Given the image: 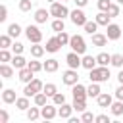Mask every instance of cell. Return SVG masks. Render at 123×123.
Instances as JSON below:
<instances>
[{"label":"cell","instance_id":"cell-43","mask_svg":"<svg viewBox=\"0 0 123 123\" xmlns=\"http://www.w3.org/2000/svg\"><path fill=\"white\" fill-rule=\"evenodd\" d=\"M108 13H110L111 17H117V15H119V4H111V6L108 8Z\"/></svg>","mask_w":123,"mask_h":123},{"label":"cell","instance_id":"cell-1","mask_svg":"<svg viewBox=\"0 0 123 123\" xmlns=\"http://www.w3.org/2000/svg\"><path fill=\"white\" fill-rule=\"evenodd\" d=\"M88 79H90L92 83H104V81H108V79H110V69H108V65H98V67L90 69Z\"/></svg>","mask_w":123,"mask_h":123},{"label":"cell","instance_id":"cell-28","mask_svg":"<svg viewBox=\"0 0 123 123\" xmlns=\"http://www.w3.org/2000/svg\"><path fill=\"white\" fill-rule=\"evenodd\" d=\"M46 98H48V94L40 90V92H37V94H35V104L42 108V106H46Z\"/></svg>","mask_w":123,"mask_h":123},{"label":"cell","instance_id":"cell-7","mask_svg":"<svg viewBox=\"0 0 123 123\" xmlns=\"http://www.w3.org/2000/svg\"><path fill=\"white\" fill-rule=\"evenodd\" d=\"M69 17H71L73 25H77V27H85V23L88 21V19H86V15H85V12H83V10H77V8L69 13Z\"/></svg>","mask_w":123,"mask_h":123},{"label":"cell","instance_id":"cell-42","mask_svg":"<svg viewBox=\"0 0 123 123\" xmlns=\"http://www.w3.org/2000/svg\"><path fill=\"white\" fill-rule=\"evenodd\" d=\"M31 6H33V0H21V2H19V10H21V12H29Z\"/></svg>","mask_w":123,"mask_h":123},{"label":"cell","instance_id":"cell-14","mask_svg":"<svg viewBox=\"0 0 123 123\" xmlns=\"http://www.w3.org/2000/svg\"><path fill=\"white\" fill-rule=\"evenodd\" d=\"M108 35H102V33H94L92 35V44L94 46H106L108 44Z\"/></svg>","mask_w":123,"mask_h":123},{"label":"cell","instance_id":"cell-8","mask_svg":"<svg viewBox=\"0 0 123 123\" xmlns=\"http://www.w3.org/2000/svg\"><path fill=\"white\" fill-rule=\"evenodd\" d=\"M81 54H77V52H69L67 56H65V62H67V65L71 67V69H79L81 65H83V58H79Z\"/></svg>","mask_w":123,"mask_h":123},{"label":"cell","instance_id":"cell-26","mask_svg":"<svg viewBox=\"0 0 123 123\" xmlns=\"http://www.w3.org/2000/svg\"><path fill=\"white\" fill-rule=\"evenodd\" d=\"M111 113L113 115H123V100H117V102H111Z\"/></svg>","mask_w":123,"mask_h":123},{"label":"cell","instance_id":"cell-19","mask_svg":"<svg viewBox=\"0 0 123 123\" xmlns=\"http://www.w3.org/2000/svg\"><path fill=\"white\" fill-rule=\"evenodd\" d=\"M48 15H50V10L46 12L44 8H40V10H37V12H35V21H37V23H46Z\"/></svg>","mask_w":123,"mask_h":123},{"label":"cell","instance_id":"cell-56","mask_svg":"<svg viewBox=\"0 0 123 123\" xmlns=\"http://www.w3.org/2000/svg\"><path fill=\"white\" fill-rule=\"evenodd\" d=\"M121 37H123V35H121Z\"/></svg>","mask_w":123,"mask_h":123},{"label":"cell","instance_id":"cell-11","mask_svg":"<svg viewBox=\"0 0 123 123\" xmlns=\"http://www.w3.org/2000/svg\"><path fill=\"white\" fill-rule=\"evenodd\" d=\"M40 115H42L44 119H54V117L58 115L56 104H54V106H52V104H46V106H42V108H40Z\"/></svg>","mask_w":123,"mask_h":123},{"label":"cell","instance_id":"cell-29","mask_svg":"<svg viewBox=\"0 0 123 123\" xmlns=\"http://www.w3.org/2000/svg\"><path fill=\"white\" fill-rule=\"evenodd\" d=\"M8 35H10L12 38H15V37H19V35H21V27H19L17 23H12V25L8 27Z\"/></svg>","mask_w":123,"mask_h":123},{"label":"cell","instance_id":"cell-23","mask_svg":"<svg viewBox=\"0 0 123 123\" xmlns=\"http://www.w3.org/2000/svg\"><path fill=\"white\" fill-rule=\"evenodd\" d=\"M58 60H54V58H50V60H46L44 62V71H48V73H54V71H58Z\"/></svg>","mask_w":123,"mask_h":123},{"label":"cell","instance_id":"cell-31","mask_svg":"<svg viewBox=\"0 0 123 123\" xmlns=\"http://www.w3.org/2000/svg\"><path fill=\"white\" fill-rule=\"evenodd\" d=\"M44 50H46V48H44V46H40V44H38V42H37V44H33V46H31V54H33V56H35V58H40V56H42V54H44Z\"/></svg>","mask_w":123,"mask_h":123},{"label":"cell","instance_id":"cell-33","mask_svg":"<svg viewBox=\"0 0 123 123\" xmlns=\"http://www.w3.org/2000/svg\"><path fill=\"white\" fill-rule=\"evenodd\" d=\"M96 29H98L96 19H94V21H86V23H85V31H86L88 35H94V33H96Z\"/></svg>","mask_w":123,"mask_h":123},{"label":"cell","instance_id":"cell-46","mask_svg":"<svg viewBox=\"0 0 123 123\" xmlns=\"http://www.w3.org/2000/svg\"><path fill=\"white\" fill-rule=\"evenodd\" d=\"M12 50H13V54H21L23 52V44L21 42H13L12 44Z\"/></svg>","mask_w":123,"mask_h":123},{"label":"cell","instance_id":"cell-44","mask_svg":"<svg viewBox=\"0 0 123 123\" xmlns=\"http://www.w3.org/2000/svg\"><path fill=\"white\" fill-rule=\"evenodd\" d=\"M94 119H96V117H94L90 111H86V110L83 111V117H81V121H85V123H90V121H94Z\"/></svg>","mask_w":123,"mask_h":123},{"label":"cell","instance_id":"cell-17","mask_svg":"<svg viewBox=\"0 0 123 123\" xmlns=\"http://www.w3.org/2000/svg\"><path fill=\"white\" fill-rule=\"evenodd\" d=\"M12 63H13V67H15V69H23V67H27V63H29V62H27L21 54H15V56L12 58Z\"/></svg>","mask_w":123,"mask_h":123},{"label":"cell","instance_id":"cell-22","mask_svg":"<svg viewBox=\"0 0 123 123\" xmlns=\"http://www.w3.org/2000/svg\"><path fill=\"white\" fill-rule=\"evenodd\" d=\"M96 63H98V62H96V58H92V56H83V67H85V69H88V71H90V69H94V67H96Z\"/></svg>","mask_w":123,"mask_h":123},{"label":"cell","instance_id":"cell-54","mask_svg":"<svg viewBox=\"0 0 123 123\" xmlns=\"http://www.w3.org/2000/svg\"><path fill=\"white\" fill-rule=\"evenodd\" d=\"M48 2H50V4H52V2H56V0H48Z\"/></svg>","mask_w":123,"mask_h":123},{"label":"cell","instance_id":"cell-40","mask_svg":"<svg viewBox=\"0 0 123 123\" xmlns=\"http://www.w3.org/2000/svg\"><path fill=\"white\" fill-rule=\"evenodd\" d=\"M111 65L123 67V56H121V54H113V56H111Z\"/></svg>","mask_w":123,"mask_h":123},{"label":"cell","instance_id":"cell-52","mask_svg":"<svg viewBox=\"0 0 123 123\" xmlns=\"http://www.w3.org/2000/svg\"><path fill=\"white\" fill-rule=\"evenodd\" d=\"M117 81H119V85H123V71H119V75H117Z\"/></svg>","mask_w":123,"mask_h":123},{"label":"cell","instance_id":"cell-18","mask_svg":"<svg viewBox=\"0 0 123 123\" xmlns=\"http://www.w3.org/2000/svg\"><path fill=\"white\" fill-rule=\"evenodd\" d=\"M71 111H73V104L69 106V104H62V108L58 110V115L62 117V119H69L71 117Z\"/></svg>","mask_w":123,"mask_h":123},{"label":"cell","instance_id":"cell-55","mask_svg":"<svg viewBox=\"0 0 123 123\" xmlns=\"http://www.w3.org/2000/svg\"><path fill=\"white\" fill-rule=\"evenodd\" d=\"M63 2H67V0H63Z\"/></svg>","mask_w":123,"mask_h":123},{"label":"cell","instance_id":"cell-38","mask_svg":"<svg viewBox=\"0 0 123 123\" xmlns=\"http://www.w3.org/2000/svg\"><path fill=\"white\" fill-rule=\"evenodd\" d=\"M27 67H29L31 71H35V73H37V71L44 69V63H40V62H29V63H27Z\"/></svg>","mask_w":123,"mask_h":123},{"label":"cell","instance_id":"cell-20","mask_svg":"<svg viewBox=\"0 0 123 123\" xmlns=\"http://www.w3.org/2000/svg\"><path fill=\"white\" fill-rule=\"evenodd\" d=\"M110 19H111V15H110L108 12H100V13L96 15V23H98V25H104V27L110 25Z\"/></svg>","mask_w":123,"mask_h":123},{"label":"cell","instance_id":"cell-16","mask_svg":"<svg viewBox=\"0 0 123 123\" xmlns=\"http://www.w3.org/2000/svg\"><path fill=\"white\" fill-rule=\"evenodd\" d=\"M17 98H15V90L13 88H6L4 92H2V102L4 104H13Z\"/></svg>","mask_w":123,"mask_h":123},{"label":"cell","instance_id":"cell-24","mask_svg":"<svg viewBox=\"0 0 123 123\" xmlns=\"http://www.w3.org/2000/svg\"><path fill=\"white\" fill-rule=\"evenodd\" d=\"M0 75H2L4 79H12V77H13V67H10L8 63H2V65H0Z\"/></svg>","mask_w":123,"mask_h":123},{"label":"cell","instance_id":"cell-10","mask_svg":"<svg viewBox=\"0 0 123 123\" xmlns=\"http://www.w3.org/2000/svg\"><path fill=\"white\" fill-rule=\"evenodd\" d=\"M71 92H73V100H83V102H86V96H88V94H86V86H83V85L77 83V85H73V90H71Z\"/></svg>","mask_w":123,"mask_h":123},{"label":"cell","instance_id":"cell-35","mask_svg":"<svg viewBox=\"0 0 123 123\" xmlns=\"http://www.w3.org/2000/svg\"><path fill=\"white\" fill-rule=\"evenodd\" d=\"M52 100H54L56 106H62V104H65V94H63V92H56V94L52 96Z\"/></svg>","mask_w":123,"mask_h":123},{"label":"cell","instance_id":"cell-6","mask_svg":"<svg viewBox=\"0 0 123 123\" xmlns=\"http://www.w3.org/2000/svg\"><path fill=\"white\" fill-rule=\"evenodd\" d=\"M25 35H27V38H29L33 44H37V42L42 40V33H40V29H38L37 25H29V27L25 29Z\"/></svg>","mask_w":123,"mask_h":123},{"label":"cell","instance_id":"cell-45","mask_svg":"<svg viewBox=\"0 0 123 123\" xmlns=\"http://www.w3.org/2000/svg\"><path fill=\"white\" fill-rule=\"evenodd\" d=\"M110 6H111L110 0H98V8H100V12H108Z\"/></svg>","mask_w":123,"mask_h":123},{"label":"cell","instance_id":"cell-36","mask_svg":"<svg viewBox=\"0 0 123 123\" xmlns=\"http://www.w3.org/2000/svg\"><path fill=\"white\" fill-rule=\"evenodd\" d=\"M58 40L62 42V46H65V44H69V40H71V37L65 33V31H62V33H58Z\"/></svg>","mask_w":123,"mask_h":123},{"label":"cell","instance_id":"cell-48","mask_svg":"<svg viewBox=\"0 0 123 123\" xmlns=\"http://www.w3.org/2000/svg\"><path fill=\"white\" fill-rule=\"evenodd\" d=\"M10 119V115H8V111L6 110H0V123H6Z\"/></svg>","mask_w":123,"mask_h":123},{"label":"cell","instance_id":"cell-47","mask_svg":"<svg viewBox=\"0 0 123 123\" xmlns=\"http://www.w3.org/2000/svg\"><path fill=\"white\" fill-rule=\"evenodd\" d=\"M6 17H8V8L6 6H0V23L6 21Z\"/></svg>","mask_w":123,"mask_h":123},{"label":"cell","instance_id":"cell-27","mask_svg":"<svg viewBox=\"0 0 123 123\" xmlns=\"http://www.w3.org/2000/svg\"><path fill=\"white\" fill-rule=\"evenodd\" d=\"M96 62H98V65H108V63H111V56L106 54V52H102V54L96 56Z\"/></svg>","mask_w":123,"mask_h":123},{"label":"cell","instance_id":"cell-30","mask_svg":"<svg viewBox=\"0 0 123 123\" xmlns=\"http://www.w3.org/2000/svg\"><path fill=\"white\" fill-rule=\"evenodd\" d=\"M52 29H54L56 33H62V31H65V25H63V19H60V17H56V19L52 21Z\"/></svg>","mask_w":123,"mask_h":123},{"label":"cell","instance_id":"cell-34","mask_svg":"<svg viewBox=\"0 0 123 123\" xmlns=\"http://www.w3.org/2000/svg\"><path fill=\"white\" fill-rule=\"evenodd\" d=\"M42 92H46L50 98L58 92V88H56V85H52V83H48V85H44V88H42Z\"/></svg>","mask_w":123,"mask_h":123},{"label":"cell","instance_id":"cell-37","mask_svg":"<svg viewBox=\"0 0 123 123\" xmlns=\"http://www.w3.org/2000/svg\"><path fill=\"white\" fill-rule=\"evenodd\" d=\"M0 46L2 48H10L12 46V37L10 35H2L0 37Z\"/></svg>","mask_w":123,"mask_h":123},{"label":"cell","instance_id":"cell-50","mask_svg":"<svg viewBox=\"0 0 123 123\" xmlns=\"http://www.w3.org/2000/svg\"><path fill=\"white\" fill-rule=\"evenodd\" d=\"M115 98H117V100H123V85H119V86L115 88Z\"/></svg>","mask_w":123,"mask_h":123},{"label":"cell","instance_id":"cell-3","mask_svg":"<svg viewBox=\"0 0 123 123\" xmlns=\"http://www.w3.org/2000/svg\"><path fill=\"white\" fill-rule=\"evenodd\" d=\"M42 88H44L42 81H40V79H33V81H31V83H27V86L23 88V94L31 98V96H35L37 92H40Z\"/></svg>","mask_w":123,"mask_h":123},{"label":"cell","instance_id":"cell-51","mask_svg":"<svg viewBox=\"0 0 123 123\" xmlns=\"http://www.w3.org/2000/svg\"><path fill=\"white\" fill-rule=\"evenodd\" d=\"M75 4H77V8H85L86 4H88V0H73Z\"/></svg>","mask_w":123,"mask_h":123},{"label":"cell","instance_id":"cell-41","mask_svg":"<svg viewBox=\"0 0 123 123\" xmlns=\"http://www.w3.org/2000/svg\"><path fill=\"white\" fill-rule=\"evenodd\" d=\"M0 62H2V63L12 62V54L8 52V48H2V52H0Z\"/></svg>","mask_w":123,"mask_h":123},{"label":"cell","instance_id":"cell-32","mask_svg":"<svg viewBox=\"0 0 123 123\" xmlns=\"http://www.w3.org/2000/svg\"><path fill=\"white\" fill-rule=\"evenodd\" d=\"M40 108V106H38ZM38 108H29L27 110V119L29 121H35V119H38V115H40V110Z\"/></svg>","mask_w":123,"mask_h":123},{"label":"cell","instance_id":"cell-4","mask_svg":"<svg viewBox=\"0 0 123 123\" xmlns=\"http://www.w3.org/2000/svg\"><path fill=\"white\" fill-rule=\"evenodd\" d=\"M71 12L63 6V4H60V2H52V6H50V15H54V17H60V19H63V17H67Z\"/></svg>","mask_w":123,"mask_h":123},{"label":"cell","instance_id":"cell-13","mask_svg":"<svg viewBox=\"0 0 123 123\" xmlns=\"http://www.w3.org/2000/svg\"><path fill=\"white\" fill-rule=\"evenodd\" d=\"M60 46H62V42L58 40V37H52V38H48V42H46L44 48H46V52H52L54 54V52L60 50Z\"/></svg>","mask_w":123,"mask_h":123},{"label":"cell","instance_id":"cell-2","mask_svg":"<svg viewBox=\"0 0 123 123\" xmlns=\"http://www.w3.org/2000/svg\"><path fill=\"white\" fill-rule=\"evenodd\" d=\"M69 46H71V50L77 52V54H85V52H86V42H85V38H83L81 35H73L71 40H69Z\"/></svg>","mask_w":123,"mask_h":123},{"label":"cell","instance_id":"cell-12","mask_svg":"<svg viewBox=\"0 0 123 123\" xmlns=\"http://www.w3.org/2000/svg\"><path fill=\"white\" fill-rule=\"evenodd\" d=\"M96 102H98L100 108H110L113 100H111V94H108V92H100L98 98H96Z\"/></svg>","mask_w":123,"mask_h":123},{"label":"cell","instance_id":"cell-39","mask_svg":"<svg viewBox=\"0 0 123 123\" xmlns=\"http://www.w3.org/2000/svg\"><path fill=\"white\" fill-rule=\"evenodd\" d=\"M73 110H75V111H85V110H86V102H83V100H73Z\"/></svg>","mask_w":123,"mask_h":123},{"label":"cell","instance_id":"cell-25","mask_svg":"<svg viewBox=\"0 0 123 123\" xmlns=\"http://www.w3.org/2000/svg\"><path fill=\"white\" fill-rule=\"evenodd\" d=\"M100 92H102V90H100V85H98V83H92V85L86 88V94H88L90 98H98Z\"/></svg>","mask_w":123,"mask_h":123},{"label":"cell","instance_id":"cell-15","mask_svg":"<svg viewBox=\"0 0 123 123\" xmlns=\"http://www.w3.org/2000/svg\"><path fill=\"white\" fill-rule=\"evenodd\" d=\"M33 73L35 71H31L29 67H23V69H19V81L21 83H31L35 77H33Z\"/></svg>","mask_w":123,"mask_h":123},{"label":"cell","instance_id":"cell-21","mask_svg":"<svg viewBox=\"0 0 123 123\" xmlns=\"http://www.w3.org/2000/svg\"><path fill=\"white\" fill-rule=\"evenodd\" d=\"M15 106H17V110H23V111H27L29 108H31V104H29V96H21V98H17L15 100Z\"/></svg>","mask_w":123,"mask_h":123},{"label":"cell","instance_id":"cell-5","mask_svg":"<svg viewBox=\"0 0 123 123\" xmlns=\"http://www.w3.org/2000/svg\"><path fill=\"white\" fill-rule=\"evenodd\" d=\"M62 81H63V85H67V86L77 85V83H79V73H77V69H71V67H69L67 71H63Z\"/></svg>","mask_w":123,"mask_h":123},{"label":"cell","instance_id":"cell-49","mask_svg":"<svg viewBox=\"0 0 123 123\" xmlns=\"http://www.w3.org/2000/svg\"><path fill=\"white\" fill-rule=\"evenodd\" d=\"M94 121H98V123H110V117L102 113V115H96V119H94Z\"/></svg>","mask_w":123,"mask_h":123},{"label":"cell","instance_id":"cell-53","mask_svg":"<svg viewBox=\"0 0 123 123\" xmlns=\"http://www.w3.org/2000/svg\"><path fill=\"white\" fill-rule=\"evenodd\" d=\"M117 4H119V6H123V0H117Z\"/></svg>","mask_w":123,"mask_h":123},{"label":"cell","instance_id":"cell-9","mask_svg":"<svg viewBox=\"0 0 123 123\" xmlns=\"http://www.w3.org/2000/svg\"><path fill=\"white\" fill-rule=\"evenodd\" d=\"M106 35H108V38L110 40H117V38H121V35H123V31H121V27L119 25H115V23H110L108 27H106Z\"/></svg>","mask_w":123,"mask_h":123}]
</instances>
